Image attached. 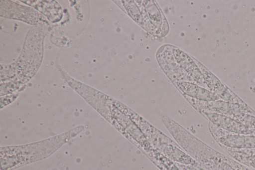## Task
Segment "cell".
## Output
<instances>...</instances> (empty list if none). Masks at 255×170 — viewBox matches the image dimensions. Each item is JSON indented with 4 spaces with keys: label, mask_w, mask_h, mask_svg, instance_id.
Masks as SVG:
<instances>
[{
    "label": "cell",
    "mask_w": 255,
    "mask_h": 170,
    "mask_svg": "<svg viewBox=\"0 0 255 170\" xmlns=\"http://www.w3.org/2000/svg\"><path fill=\"white\" fill-rule=\"evenodd\" d=\"M172 52L176 62L188 74L190 82L208 89L202 73L193 57H190L182 50L173 46Z\"/></svg>",
    "instance_id": "9"
},
{
    "label": "cell",
    "mask_w": 255,
    "mask_h": 170,
    "mask_svg": "<svg viewBox=\"0 0 255 170\" xmlns=\"http://www.w3.org/2000/svg\"><path fill=\"white\" fill-rule=\"evenodd\" d=\"M158 147L165 155L178 164L184 165H200L188 154L182 151L180 147H177L175 143H162Z\"/></svg>",
    "instance_id": "12"
},
{
    "label": "cell",
    "mask_w": 255,
    "mask_h": 170,
    "mask_svg": "<svg viewBox=\"0 0 255 170\" xmlns=\"http://www.w3.org/2000/svg\"><path fill=\"white\" fill-rule=\"evenodd\" d=\"M228 154L239 163L255 168V155H247L239 152L237 149L221 146Z\"/></svg>",
    "instance_id": "13"
},
{
    "label": "cell",
    "mask_w": 255,
    "mask_h": 170,
    "mask_svg": "<svg viewBox=\"0 0 255 170\" xmlns=\"http://www.w3.org/2000/svg\"><path fill=\"white\" fill-rule=\"evenodd\" d=\"M200 113L219 128L233 133L255 136V132L229 116L207 111Z\"/></svg>",
    "instance_id": "8"
},
{
    "label": "cell",
    "mask_w": 255,
    "mask_h": 170,
    "mask_svg": "<svg viewBox=\"0 0 255 170\" xmlns=\"http://www.w3.org/2000/svg\"><path fill=\"white\" fill-rule=\"evenodd\" d=\"M45 29L44 23L30 28L19 58L10 65H1V82H11L19 88L35 74L42 59Z\"/></svg>",
    "instance_id": "1"
},
{
    "label": "cell",
    "mask_w": 255,
    "mask_h": 170,
    "mask_svg": "<svg viewBox=\"0 0 255 170\" xmlns=\"http://www.w3.org/2000/svg\"><path fill=\"white\" fill-rule=\"evenodd\" d=\"M220 165L222 170H235L230 165H229L227 163L223 162L222 160V162L220 164Z\"/></svg>",
    "instance_id": "17"
},
{
    "label": "cell",
    "mask_w": 255,
    "mask_h": 170,
    "mask_svg": "<svg viewBox=\"0 0 255 170\" xmlns=\"http://www.w3.org/2000/svg\"><path fill=\"white\" fill-rule=\"evenodd\" d=\"M17 94H13L9 96H5L3 98L1 97L0 98V106L1 108L2 107H4L5 106L9 104L12 101H13L17 97Z\"/></svg>",
    "instance_id": "15"
},
{
    "label": "cell",
    "mask_w": 255,
    "mask_h": 170,
    "mask_svg": "<svg viewBox=\"0 0 255 170\" xmlns=\"http://www.w3.org/2000/svg\"><path fill=\"white\" fill-rule=\"evenodd\" d=\"M190 104L199 113L207 111L229 116L236 119L241 116L248 114L249 107L246 103L229 102L221 99L207 102L184 96Z\"/></svg>",
    "instance_id": "4"
},
{
    "label": "cell",
    "mask_w": 255,
    "mask_h": 170,
    "mask_svg": "<svg viewBox=\"0 0 255 170\" xmlns=\"http://www.w3.org/2000/svg\"><path fill=\"white\" fill-rule=\"evenodd\" d=\"M193 58L200 68L205 83L209 90L222 100L232 103H245L208 69L197 59Z\"/></svg>",
    "instance_id": "5"
},
{
    "label": "cell",
    "mask_w": 255,
    "mask_h": 170,
    "mask_svg": "<svg viewBox=\"0 0 255 170\" xmlns=\"http://www.w3.org/2000/svg\"><path fill=\"white\" fill-rule=\"evenodd\" d=\"M83 129L79 126L66 133L39 142L1 148V169L5 170L46 157Z\"/></svg>",
    "instance_id": "2"
},
{
    "label": "cell",
    "mask_w": 255,
    "mask_h": 170,
    "mask_svg": "<svg viewBox=\"0 0 255 170\" xmlns=\"http://www.w3.org/2000/svg\"><path fill=\"white\" fill-rule=\"evenodd\" d=\"M224 162L230 165L235 170H250L241 163L225 156Z\"/></svg>",
    "instance_id": "14"
},
{
    "label": "cell",
    "mask_w": 255,
    "mask_h": 170,
    "mask_svg": "<svg viewBox=\"0 0 255 170\" xmlns=\"http://www.w3.org/2000/svg\"><path fill=\"white\" fill-rule=\"evenodd\" d=\"M174 84L182 94L192 98L203 101H213L220 99L208 89L189 81H178Z\"/></svg>",
    "instance_id": "10"
},
{
    "label": "cell",
    "mask_w": 255,
    "mask_h": 170,
    "mask_svg": "<svg viewBox=\"0 0 255 170\" xmlns=\"http://www.w3.org/2000/svg\"><path fill=\"white\" fill-rule=\"evenodd\" d=\"M0 15L20 20L31 24L37 23L39 17L37 11L31 7L7 0H0Z\"/></svg>",
    "instance_id": "7"
},
{
    "label": "cell",
    "mask_w": 255,
    "mask_h": 170,
    "mask_svg": "<svg viewBox=\"0 0 255 170\" xmlns=\"http://www.w3.org/2000/svg\"><path fill=\"white\" fill-rule=\"evenodd\" d=\"M177 165L182 170H206L199 165H184L178 163Z\"/></svg>",
    "instance_id": "16"
},
{
    "label": "cell",
    "mask_w": 255,
    "mask_h": 170,
    "mask_svg": "<svg viewBox=\"0 0 255 170\" xmlns=\"http://www.w3.org/2000/svg\"><path fill=\"white\" fill-rule=\"evenodd\" d=\"M21 1L34 7L39 11L52 23L57 22L62 17V10L60 5L53 0H26Z\"/></svg>",
    "instance_id": "11"
},
{
    "label": "cell",
    "mask_w": 255,
    "mask_h": 170,
    "mask_svg": "<svg viewBox=\"0 0 255 170\" xmlns=\"http://www.w3.org/2000/svg\"><path fill=\"white\" fill-rule=\"evenodd\" d=\"M161 118L179 146L200 166L206 170H220V166L217 163L220 152L199 140L164 113H161Z\"/></svg>",
    "instance_id": "3"
},
{
    "label": "cell",
    "mask_w": 255,
    "mask_h": 170,
    "mask_svg": "<svg viewBox=\"0 0 255 170\" xmlns=\"http://www.w3.org/2000/svg\"><path fill=\"white\" fill-rule=\"evenodd\" d=\"M165 46L159 51L157 59L163 71L174 83L178 81H189L187 73L176 62L172 52V46Z\"/></svg>",
    "instance_id": "6"
}]
</instances>
